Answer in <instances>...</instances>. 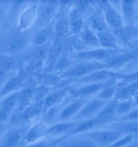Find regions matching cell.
Instances as JSON below:
<instances>
[{"instance_id": "obj_1", "label": "cell", "mask_w": 138, "mask_h": 147, "mask_svg": "<svg viewBox=\"0 0 138 147\" xmlns=\"http://www.w3.org/2000/svg\"><path fill=\"white\" fill-rule=\"evenodd\" d=\"M108 69L107 64L96 62V61H81L78 64L70 66L69 69L64 72L61 76L62 79L73 80L83 78L97 70H101Z\"/></svg>"}, {"instance_id": "obj_2", "label": "cell", "mask_w": 138, "mask_h": 147, "mask_svg": "<svg viewBox=\"0 0 138 147\" xmlns=\"http://www.w3.org/2000/svg\"><path fill=\"white\" fill-rule=\"evenodd\" d=\"M85 137H88L99 147H109L114 142L125 136L120 131L112 129H93L83 133Z\"/></svg>"}, {"instance_id": "obj_3", "label": "cell", "mask_w": 138, "mask_h": 147, "mask_svg": "<svg viewBox=\"0 0 138 147\" xmlns=\"http://www.w3.org/2000/svg\"><path fill=\"white\" fill-rule=\"evenodd\" d=\"M120 52V50H109L102 47H97L90 50H81L77 53L75 57L81 61L108 64Z\"/></svg>"}, {"instance_id": "obj_4", "label": "cell", "mask_w": 138, "mask_h": 147, "mask_svg": "<svg viewBox=\"0 0 138 147\" xmlns=\"http://www.w3.org/2000/svg\"><path fill=\"white\" fill-rule=\"evenodd\" d=\"M96 3L98 5V9L103 12L108 26L113 30H116L124 26L120 12L114 7L109 1H99L96 2Z\"/></svg>"}, {"instance_id": "obj_5", "label": "cell", "mask_w": 138, "mask_h": 147, "mask_svg": "<svg viewBox=\"0 0 138 147\" xmlns=\"http://www.w3.org/2000/svg\"><path fill=\"white\" fill-rule=\"evenodd\" d=\"M106 103L107 102L106 101L97 99L96 97L89 100H88L85 105L79 110V112L74 116V121L88 120L95 118L101 112Z\"/></svg>"}, {"instance_id": "obj_6", "label": "cell", "mask_w": 138, "mask_h": 147, "mask_svg": "<svg viewBox=\"0 0 138 147\" xmlns=\"http://www.w3.org/2000/svg\"><path fill=\"white\" fill-rule=\"evenodd\" d=\"M118 73L111 71L108 69L97 70L93 73L90 74L87 76H84L83 78L77 79L69 80L71 83H76V84H99V83H105L108 82L112 79H118Z\"/></svg>"}, {"instance_id": "obj_7", "label": "cell", "mask_w": 138, "mask_h": 147, "mask_svg": "<svg viewBox=\"0 0 138 147\" xmlns=\"http://www.w3.org/2000/svg\"><path fill=\"white\" fill-rule=\"evenodd\" d=\"M78 121L73 122H60L49 126L48 131V137H50L53 139H61L69 137L73 132L74 128L78 125Z\"/></svg>"}, {"instance_id": "obj_8", "label": "cell", "mask_w": 138, "mask_h": 147, "mask_svg": "<svg viewBox=\"0 0 138 147\" xmlns=\"http://www.w3.org/2000/svg\"><path fill=\"white\" fill-rule=\"evenodd\" d=\"M48 127L49 126L48 124H46L42 121H39L34 123L28 130L25 136V142L26 146L34 144L36 142L43 140L45 137H48Z\"/></svg>"}, {"instance_id": "obj_9", "label": "cell", "mask_w": 138, "mask_h": 147, "mask_svg": "<svg viewBox=\"0 0 138 147\" xmlns=\"http://www.w3.org/2000/svg\"><path fill=\"white\" fill-rule=\"evenodd\" d=\"M37 4L27 7L25 10H23L20 14L18 21V30L20 31H25L30 29L32 26L36 23L38 16Z\"/></svg>"}, {"instance_id": "obj_10", "label": "cell", "mask_w": 138, "mask_h": 147, "mask_svg": "<svg viewBox=\"0 0 138 147\" xmlns=\"http://www.w3.org/2000/svg\"><path fill=\"white\" fill-rule=\"evenodd\" d=\"M57 2H40L38 6V16L36 23L44 26L51 21L57 7Z\"/></svg>"}, {"instance_id": "obj_11", "label": "cell", "mask_w": 138, "mask_h": 147, "mask_svg": "<svg viewBox=\"0 0 138 147\" xmlns=\"http://www.w3.org/2000/svg\"><path fill=\"white\" fill-rule=\"evenodd\" d=\"M119 8L123 25L134 26L137 21V1H120Z\"/></svg>"}, {"instance_id": "obj_12", "label": "cell", "mask_w": 138, "mask_h": 147, "mask_svg": "<svg viewBox=\"0 0 138 147\" xmlns=\"http://www.w3.org/2000/svg\"><path fill=\"white\" fill-rule=\"evenodd\" d=\"M57 147H99L88 137L82 134L72 135L63 138Z\"/></svg>"}, {"instance_id": "obj_13", "label": "cell", "mask_w": 138, "mask_h": 147, "mask_svg": "<svg viewBox=\"0 0 138 147\" xmlns=\"http://www.w3.org/2000/svg\"><path fill=\"white\" fill-rule=\"evenodd\" d=\"M118 100L116 99H112L103 107L101 112L96 116L95 119L101 123V125H105L108 123H111L117 119L116 109Z\"/></svg>"}, {"instance_id": "obj_14", "label": "cell", "mask_w": 138, "mask_h": 147, "mask_svg": "<svg viewBox=\"0 0 138 147\" xmlns=\"http://www.w3.org/2000/svg\"><path fill=\"white\" fill-rule=\"evenodd\" d=\"M87 100V99L75 98L72 102H70L69 105H67L61 110L60 115L57 117L58 120L61 122H67V120L72 118L74 119V116L79 112L82 107L85 105Z\"/></svg>"}, {"instance_id": "obj_15", "label": "cell", "mask_w": 138, "mask_h": 147, "mask_svg": "<svg viewBox=\"0 0 138 147\" xmlns=\"http://www.w3.org/2000/svg\"><path fill=\"white\" fill-rule=\"evenodd\" d=\"M109 82V81H108ZM108 82L105 83H99V84H85L79 88L71 90V95L74 98H81V99H87L92 96L96 95L101 89L105 87Z\"/></svg>"}, {"instance_id": "obj_16", "label": "cell", "mask_w": 138, "mask_h": 147, "mask_svg": "<svg viewBox=\"0 0 138 147\" xmlns=\"http://www.w3.org/2000/svg\"><path fill=\"white\" fill-rule=\"evenodd\" d=\"M96 34L98 37L101 47L109 50H120V47L118 45L119 41L118 40L114 32L110 30V28Z\"/></svg>"}, {"instance_id": "obj_17", "label": "cell", "mask_w": 138, "mask_h": 147, "mask_svg": "<svg viewBox=\"0 0 138 147\" xmlns=\"http://www.w3.org/2000/svg\"><path fill=\"white\" fill-rule=\"evenodd\" d=\"M107 128L120 131L124 135H135L138 133V120L115 121L107 125Z\"/></svg>"}, {"instance_id": "obj_18", "label": "cell", "mask_w": 138, "mask_h": 147, "mask_svg": "<svg viewBox=\"0 0 138 147\" xmlns=\"http://www.w3.org/2000/svg\"><path fill=\"white\" fill-rule=\"evenodd\" d=\"M26 38L22 34H15L7 40L6 44L7 54L12 55L19 53L24 49L26 45Z\"/></svg>"}, {"instance_id": "obj_19", "label": "cell", "mask_w": 138, "mask_h": 147, "mask_svg": "<svg viewBox=\"0 0 138 147\" xmlns=\"http://www.w3.org/2000/svg\"><path fill=\"white\" fill-rule=\"evenodd\" d=\"M22 135L21 130L12 128L6 131L0 140V147H16L21 142Z\"/></svg>"}, {"instance_id": "obj_20", "label": "cell", "mask_w": 138, "mask_h": 147, "mask_svg": "<svg viewBox=\"0 0 138 147\" xmlns=\"http://www.w3.org/2000/svg\"><path fill=\"white\" fill-rule=\"evenodd\" d=\"M71 92L69 88H65L63 89L56 91L54 92H52L49 94L45 98L44 103L42 104V109H44L45 111L48 110V109L52 108L53 106L58 105L61 104L64 98L67 96L68 92Z\"/></svg>"}, {"instance_id": "obj_21", "label": "cell", "mask_w": 138, "mask_h": 147, "mask_svg": "<svg viewBox=\"0 0 138 147\" xmlns=\"http://www.w3.org/2000/svg\"><path fill=\"white\" fill-rule=\"evenodd\" d=\"M88 26L96 33L103 31L109 28L106 24L103 12L99 9L94 11L93 13L89 16Z\"/></svg>"}, {"instance_id": "obj_22", "label": "cell", "mask_w": 138, "mask_h": 147, "mask_svg": "<svg viewBox=\"0 0 138 147\" xmlns=\"http://www.w3.org/2000/svg\"><path fill=\"white\" fill-rule=\"evenodd\" d=\"M79 35L80 40L83 45L95 47V48L101 47L100 42L98 40V37L96 35V32L93 31L88 25H84Z\"/></svg>"}, {"instance_id": "obj_23", "label": "cell", "mask_w": 138, "mask_h": 147, "mask_svg": "<svg viewBox=\"0 0 138 147\" xmlns=\"http://www.w3.org/2000/svg\"><path fill=\"white\" fill-rule=\"evenodd\" d=\"M138 89V80L128 83L125 86H123L121 88H118L116 94L114 96V99H116L118 101L121 100H132L133 96L135 94V92Z\"/></svg>"}, {"instance_id": "obj_24", "label": "cell", "mask_w": 138, "mask_h": 147, "mask_svg": "<svg viewBox=\"0 0 138 147\" xmlns=\"http://www.w3.org/2000/svg\"><path fill=\"white\" fill-rule=\"evenodd\" d=\"M118 90V85L116 83V79L110 80L106 85L96 95V98L104 100L106 102H109L110 100L114 98L116 92Z\"/></svg>"}, {"instance_id": "obj_25", "label": "cell", "mask_w": 138, "mask_h": 147, "mask_svg": "<svg viewBox=\"0 0 138 147\" xmlns=\"http://www.w3.org/2000/svg\"><path fill=\"white\" fill-rule=\"evenodd\" d=\"M69 29L74 34H79L83 28L84 26L83 15L80 14L78 11L72 9L69 13Z\"/></svg>"}, {"instance_id": "obj_26", "label": "cell", "mask_w": 138, "mask_h": 147, "mask_svg": "<svg viewBox=\"0 0 138 147\" xmlns=\"http://www.w3.org/2000/svg\"><path fill=\"white\" fill-rule=\"evenodd\" d=\"M20 87H21V81L20 79L14 75L9 77L6 83L2 87L0 90V96L4 97L7 95L11 94L13 92H16L20 91Z\"/></svg>"}, {"instance_id": "obj_27", "label": "cell", "mask_w": 138, "mask_h": 147, "mask_svg": "<svg viewBox=\"0 0 138 147\" xmlns=\"http://www.w3.org/2000/svg\"><path fill=\"white\" fill-rule=\"evenodd\" d=\"M16 68V61L15 58L8 54L0 55V70L9 73L15 70Z\"/></svg>"}, {"instance_id": "obj_28", "label": "cell", "mask_w": 138, "mask_h": 147, "mask_svg": "<svg viewBox=\"0 0 138 147\" xmlns=\"http://www.w3.org/2000/svg\"><path fill=\"white\" fill-rule=\"evenodd\" d=\"M134 104L133 100H121L118 101L116 109V117L117 119L123 118L124 116L128 115L132 110L134 109Z\"/></svg>"}, {"instance_id": "obj_29", "label": "cell", "mask_w": 138, "mask_h": 147, "mask_svg": "<svg viewBox=\"0 0 138 147\" xmlns=\"http://www.w3.org/2000/svg\"><path fill=\"white\" fill-rule=\"evenodd\" d=\"M21 96V91H18V92L3 97V101H2V107L12 110L14 109V107L17 105V103L20 101Z\"/></svg>"}, {"instance_id": "obj_30", "label": "cell", "mask_w": 138, "mask_h": 147, "mask_svg": "<svg viewBox=\"0 0 138 147\" xmlns=\"http://www.w3.org/2000/svg\"><path fill=\"white\" fill-rule=\"evenodd\" d=\"M49 38V30L48 28L43 27L38 30L33 36L32 43L36 46H42L44 45Z\"/></svg>"}, {"instance_id": "obj_31", "label": "cell", "mask_w": 138, "mask_h": 147, "mask_svg": "<svg viewBox=\"0 0 138 147\" xmlns=\"http://www.w3.org/2000/svg\"><path fill=\"white\" fill-rule=\"evenodd\" d=\"M70 68V60L67 56H60L54 65V71L60 72L61 74Z\"/></svg>"}, {"instance_id": "obj_32", "label": "cell", "mask_w": 138, "mask_h": 147, "mask_svg": "<svg viewBox=\"0 0 138 147\" xmlns=\"http://www.w3.org/2000/svg\"><path fill=\"white\" fill-rule=\"evenodd\" d=\"M133 141H134V135L128 134V135H125L121 137L120 139H118V141H116L109 147H124L128 145L129 143H131Z\"/></svg>"}, {"instance_id": "obj_33", "label": "cell", "mask_w": 138, "mask_h": 147, "mask_svg": "<svg viewBox=\"0 0 138 147\" xmlns=\"http://www.w3.org/2000/svg\"><path fill=\"white\" fill-rule=\"evenodd\" d=\"M90 2H86V1H79L77 2V5L75 6V9L79 12L80 14L83 15L87 13L91 7Z\"/></svg>"}, {"instance_id": "obj_34", "label": "cell", "mask_w": 138, "mask_h": 147, "mask_svg": "<svg viewBox=\"0 0 138 147\" xmlns=\"http://www.w3.org/2000/svg\"><path fill=\"white\" fill-rule=\"evenodd\" d=\"M11 112H12L11 110L1 107V109H0V126L5 124L6 121L10 118Z\"/></svg>"}, {"instance_id": "obj_35", "label": "cell", "mask_w": 138, "mask_h": 147, "mask_svg": "<svg viewBox=\"0 0 138 147\" xmlns=\"http://www.w3.org/2000/svg\"><path fill=\"white\" fill-rule=\"evenodd\" d=\"M138 120V107L134 108L128 115L126 116L120 118L118 119H117V121H135Z\"/></svg>"}, {"instance_id": "obj_36", "label": "cell", "mask_w": 138, "mask_h": 147, "mask_svg": "<svg viewBox=\"0 0 138 147\" xmlns=\"http://www.w3.org/2000/svg\"><path fill=\"white\" fill-rule=\"evenodd\" d=\"M8 78H9L8 73L3 71V70H0V85H3L5 84Z\"/></svg>"}, {"instance_id": "obj_37", "label": "cell", "mask_w": 138, "mask_h": 147, "mask_svg": "<svg viewBox=\"0 0 138 147\" xmlns=\"http://www.w3.org/2000/svg\"><path fill=\"white\" fill-rule=\"evenodd\" d=\"M132 100H133V104H134V107H135V108L138 107V89L137 90V92H135V94H134V96H133Z\"/></svg>"}, {"instance_id": "obj_38", "label": "cell", "mask_w": 138, "mask_h": 147, "mask_svg": "<svg viewBox=\"0 0 138 147\" xmlns=\"http://www.w3.org/2000/svg\"><path fill=\"white\" fill-rule=\"evenodd\" d=\"M5 131H6L5 124H4V125L0 126V140H1L2 137L3 136V134H4V132H5Z\"/></svg>"}, {"instance_id": "obj_39", "label": "cell", "mask_w": 138, "mask_h": 147, "mask_svg": "<svg viewBox=\"0 0 138 147\" xmlns=\"http://www.w3.org/2000/svg\"><path fill=\"white\" fill-rule=\"evenodd\" d=\"M138 20V2H137V21Z\"/></svg>"}, {"instance_id": "obj_40", "label": "cell", "mask_w": 138, "mask_h": 147, "mask_svg": "<svg viewBox=\"0 0 138 147\" xmlns=\"http://www.w3.org/2000/svg\"><path fill=\"white\" fill-rule=\"evenodd\" d=\"M134 139H137L138 140V133H137V134H135V135H134Z\"/></svg>"}, {"instance_id": "obj_41", "label": "cell", "mask_w": 138, "mask_h": 147, "mask_svg": "<svg viewBox=\"0 0 138 147\" xmlns=\"http://www.w3.org/2000/svg\"><path fill=\"white\" fill-rule=\"evenodd\" d=\"M1 3H1V2H0V7H1Z\"/></svg>"}]
</instances>
